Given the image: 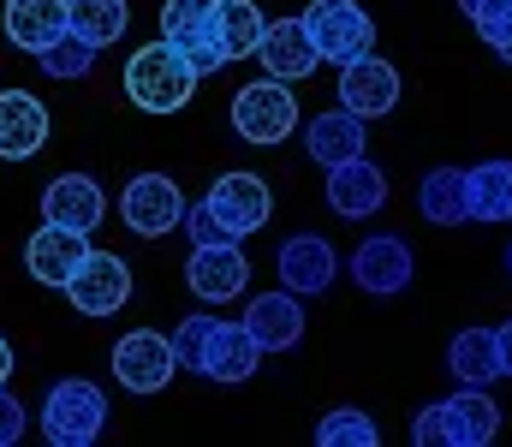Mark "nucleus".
Returning <instances> with one entry per match:
<instances>
[{
  "label": "nucleus",
  "instance_id": "28",
  "mask_svg": "<svg viewBox=\"0 0 512 447\" xmlns=\"http://www.w3.org/2000/svg\"><path fill=\"white\" fill-rule=\"evenodd\" d=\"M268 18L256 0H221V42H227V60H251L256 42H262Z\"/></svg>",
  "mask_w": 512,
  "mask_h": 447
},
{
  "label": "nucleus",
  "instance_id": "29",
  "mask_svg": "<svg viewBox=\"0 0 512 447\" xmlns=\"http://www.w3.org/2000/svg\"><path fill=\"white\" fill-rule=\"evenodd\" d=\"M96 54H102V48H90L84 36H72V30H66L60 42H48V48L36 54V66H42L48 78H60V84H78V78H90Z\"/></svg>",
  "mask_w": 512,
  "mask_h": 447
},
{
  "label": "nucleus",
  "instance_id": "12",
  "mask_svg": "<svg viewBox=\"0 0 512 447\" xmlns=\"http://www.w3.org/2000/svg\"><path fill=\"white\" fill-rule=\"evenodd\" d=\"M84 257H90V233L60 227V221H42V227L30 233V245H24V269H30L42 287H60V293H66V281L84 269Z\"/></svg>",
  "mask_w": 512,
  "mask_h": 447
},
{
  "label": "nucleus",
  "instance_id": "6",
  "mask_svg": "<svg viewBox=\"0 0 512 447\" xmlns=\"http://www.w3.org/2000/svg\"><path fill=\"white\" fill-rule=\"evenodd\" d=\"M233 132L245 144H286L298 132V96L280 78H256L233 96Z\"/></svg>",
  "mask_w": 512,
  "mask_h": 447
},
{
  "label": "nucleus",
  "instance_id": "18",
  "mask_svg": "<svg viewBox=\"0 0 512 447\" xmlns=\"http://www.w3.org/2000/svg\"><path fill=\"white\" fill-rule=\"evenodd\" d=\"M256 60H262L268 78H280V84H298V78H310V72L322 66V54H316L304 18H268V30H262V42H256Z\"/></svg>",
  "mask_w": 512,
  "mask_h": 447
},
{
  "label": "nucleus",
  "instance_id": "36",
  "mask_svg": "<svg viewBox=\"0 0 512 447\" xmlns=\"http://www.w3.org/2000/svg\"><path fill=\"white\" fill-rule=\"evenodd\" d=\"M6 376H12V346H6V334H0V388H6Z\"/></svg>",
  "mask_w": 512,
  "mask_h": 447
},
{
  "label": "nucleus",
  "instance_id": "38",
  "mask_svg": "<svg viewBox=\"0 0 512 447\" xmlns=\"http://www.w3.org/2000/svg\"><path fill=\"white\" fill-rule=\"evenodd\" d=\"M501 60H507V66H512V42H507V48H501Z\"/></svg>",
  "mask_w": 512,
  "mask_h": 447
},
{
  "label": "nucleus",
  "instance_id": "16",
  "mask_svg": "<svg viewBox=\"0 0 512 447\" xmlns=\"http://www.w3.org/2000/svg\"><path fill=\"white\" fill-rule=\"evenodd\" d=\"M209 203L221 209V221L233 227V239L262 233V227H268V215H274V191H268V179H262V173H221V179L209 185Z\"/></svg>",
  "mask_w": 512,
  "mask_h": 447
},
{
  "label": "nucleus",
  "instance_id": "1",
  "mask_svg": "<svg viewBox=\"0 0 512 447\" xmlns=\"http://www.w3.org/2000/svg\"><path fill=\"white\" fill-rule=\"evenodd\" d=\"M495 436H501V406L483 388H459V394H447L411 418L417 447H489Z\"/></svg>",
  "mask_w": 512,
  "mask_h": 447
},
{
  "label": "nucleus",
  "instance_id": "4",
  "mask_svg": "<svg viewBox=\"0 0 512 447\" xmlns=\"http://www.w3.org/2000/svg\"><path fill=\"white\" fill-rule=\"evenodd\" d=\"M161 42H173L197 78L227 66V42H221V0H161Z\"/></svg>",
  "mask_w": 512,
  "mask_h": 447
},
{
  "label": "nucleus",
  "instance_id": "20",
  "mask_svg": "<svg viewBox=\"0 0 512 447\" xmlns=\"http://www.w3.org/2000/svg\"><path fill=\"white\" fill-rule=\"evenodd\" d=\"M48 108L30 90H0V161H30L48 144Z\"/></svg>",
  "mask_w": 512,
  "mask_h": 447
},
{
  "label": "nucleus",
  "instance_id": "32",
  "mask_svg": "<svg viewBox=\"0 0 512 447\" xmlns=\"http://www.w3.org/2000/svg\"><path fill=\"white\" fill-rule=\"evenodd\" d=\"M209 328H215V316H185V322L173 328L179 370H191V376H197V358H203V346H209Z\"/></svg>",
  "mask_w": 512,
  "mask_h": 447
},
{
  "label": "nucleus",
  "instance_id": "22",
  "mask_svg": "<svg viewBox=\"0 0 512 447\" xmlns=\"http://www.w3.org/2000/svg\"><path fill=\"white\" fill-rule=\"evenodd\" d=\"M364 138H370V126H364L352 108H328V114L304 120V149H310L316 167H346V161H358V155H364Z\"/></svg>",
  "mask_w": 512,
  "mask_h": 447
},
{
  "label": "nucleus",
  "instance_id": "34",
  "mask_svg": "<svg viewBox=\"0 0 512 447\" xmlns=\"http://www.w3.org/2000/svg\"><path fill=\"white\" fill-rule=\"evenodd\" d=\"M24 430H30V412L18 406V394L0 388V447H18L24 442Z\"/></svg>",
  "mask_w": 512,
  "mask_h": 447
},
{
  "label": "nucleus",
  "instance_id": "3",
  "mask_svg": "<svg viewBox=\"0 0 512 447\" xmlns=\"http://www.w3.org/2000/svg\"><path fill=\"white\" fill-rule=\"evenodd\" d=\"M36 418H42L48 447H90V442H102V430H108V394L96 382H84V376H66V382H54L42 394Z\"/></svg>",
  "mask_w": 512,
  "mask_h": 447
},
{
  "label": "nucleus",
  "instance_id": "21",
  "mask_svg": "<svg viewBox=\"0 0 512 447\" xmlns=\"http://www.w3.org/2000/svg\"><path fill=\"white\" fill-rule=\"evenodd\" d=\"M239 322L256 334L262 352H292V346L304 340V298L286 293V287H280V293H256Z\"/></svg>",
  "mask_w": 512,
  "mask_h": 447
},
{
  "label": "nucleus",
  "instance_id": "15",
  "mask_svg": "<svg viewBox=\"0 0 512 447\" xmlns=\"http://www.w3.org/2000/svg\"><path fill=\"white\" fill-rule=\"evenodd\" d=\"M352 281L376 298L405 293V287H411V245H405L399 233H370V239L352 251Z\"/></svg>",
  "mask_w": 512,
  "mask_h": 447
},
{
  "label": "nucleus",
  "instance_id": "37",
  "mask_svg": "<svg viewBox=\"0 0 512 447\" xmlns=\"http://www.w3.org/2000/svg\"><path fill=\"white\" fill-rule=\"evenodd\" d=\"M477 6H483V0H459V12H465V18H471V12H477Z\"/></svg>",
  "mask_w": 512,
  "mask_h": 447
},
{
  "label": "nucleus",
  "instance_id": "24",
  "mask_svg": "<svg viewBox=\"0 0 512 447\" xmlns=\"http://www.w3.org/2000/svg\"><path fill=\"white\" fill-rule=\"evenodd\" d=\"M0 30H6V42H12V48L42 54L48 42H60V36H66V0H6Z\"/></svg>",
  "mask_w": 512,
  "mask_h": 447
},
{
  "label": "nucleus",
  "instance_id": "25",
  "mask_svg": "<svg viewBox=\"0 0 512 447\" xmlns=\"http://www.w3.org/2000/svg\"><path fill=\"white\" fill-rule=\"evenodd\" d=\"M447 370L459 376V388H489L495 376H507V370H501V340H495V328H459V334L447 340Z\"/></svg>",
  "mask_w": 512,
  "mask_h": 447
},
{
  "label": "nucleus",
  "instance_id": "7",
  "mask_svg": "<svg viewBox=\"0 0 512 447\" xmlns=\"http://www.w3.org/2000/svg\"><path fill=\"white\" fill-rule=\"evenodd\" d=\"M173 376H179L173 334H161V328H131V334H120V346H114V382L126 394H161Z\"/></svg>",
  "mask_w": 512,
  "mask_h": 447
},
{
  "label": "nucleus",
  "instance_id": "13",
  "mask_svg": "<svg viewBox=\"0 0 512 447\" xmlns=\"http://www.w3.org/2000/svg\"><path fill=\"white\" fill-rule=\"evenodd\" d=\"M256 364H262V346H256L251 328L215 316L209 346H203V358H197V376H203V382H221V388H239V382L256 376Z\"/></svg>",
  "mask_w": 512,
  "mask_h": 447
},
{
  "label": "nucleus",
  "instance_id": "33",
  "mask_svg": "<svg viewBox=\"0 0 512 447\" xmlns=\"http://www.w3.org/2000/svg\"><path fill=\"white\" fill-rule=\"evenodd\" d=\"M471 24H477V36L501 54V48L512 42V0H483V6L471 12Z\"/></svg>",
  "mask_w": 512,
  "mask_h": 447
},
{
  "label": "nucleus",
  "instance_id": "2",
  "mask_svg": "<svg viewBox=\"0 0 512 447\" xmlns=\"http://www.w3.org/2000/svg\"><path fill=\"white\" fill-rule=\"evenodd\" d=\"M126 96L143 114H179L197 96V66L173 42H143L126 60Z\"/></svg>",
  "mask_w": 512,
  "mask_h": 447
},
{
  "label": "nucleus",
  "instance_id": "19",
  "mask_svg": "<svg viewBox=\"0 0 512 447\" xmlns=\"http://www.w3.org/2000/svg\"><path fill=\"white\" fill-rule=\"evenodd\" d=\"M102 215H108V191H102L90 173H60V179H48V191H42V221L96 233Z\"/></svg>",
  "mask_w": 512,
  "mask_h": 447
},
{
  "label": "nucleus",
  "instance_id": "31",
  "mask_svg": "<svg viewBox=\"0 0 512 447\" xmlns=\"http://www.w3.org/2000/svg\"><path fill=\"white\" fill-rule=\"evenodd\" d=\"M185 233H191V245H227L233 239V227L221 221V209L203 197V203H185Z\"/></svg>",
  "mask_w": 512,
  "mask_h": 447
},
{
  "label": "nucleus",
  "instance_id": "5",
  "mask_svg": "<svg viewBox=\"0 0 512 447\" xmlns=\"http://www.w3.org/2000/svg\"><path fill=\"white\" fill-rule=\"evenodd\" d=\"M304 30H310L316 54L334 60V66L376 54V24H370V12L358 0H310L304 6Z\"/></svg>",
  "mask_w": 512,
  "mask_h": 447
},
{
  "label": "nucleus",
  "instance_id": "14",
  "mask_svg": "<svg viewBox=\"0 0 512 447\" xmlns=\"http://www.w3.org/2000/svg\"><path fill=\"white\" fill-rule=\"evenodd\" d=\"M340 108H352L358 120H387L399 108V72L376 54L346 60L340 66Z\"/></svg>",
  "mask_w": 512,
  "mask_h": 447
},
{
  "label": "nucleus",
  "instance_id": "11",
  "mask_svg": "<svg viewBox=\"0 0 512 447\" xmlns=\"http://www.w3.org/2000/svg\"><path fill=\"white\" fill-rule=\"evenodd\" d=\"M274 269H280V287L298 298H316L334 287L340 275V251L322 239V233H292L280 251H274Z\"/></svg>",
  "mask_w": 512,
  "mask_h": 447
},
{
  "label": "nucleus",
  "instance_id": "27",
  "mask_svg": "<svg viewBox=\"0 0 512 447\" xmlns=\"http://www.w3.org/2000/svg\"><path fill=\"white\" fill-rule=\"evenodd\" d=\"M471 221H512V161H477L471 167Z\"/></svg>",
  "mask_w": 512,
  "mask_h": 447
},
{
  "label": "nucleus",
  "instance_id": "8",
  "mask_svg": "<svg viewBox=\"0 0 512 447\" xmlns=\"http://www.w3.org/2000/svg\"><path fill=\"white\" fill-rule=\"evenodd\" d=\"M120 215L137 239H167L173 227H185V191L167 173H137L120 191Z\"/></svg>",
  "mask_w": 512,
  "mask_h": 447
},
{
  "label": "nucleus",
  "instance_id": "30",
  "mask_svg": "<svg viewBox=\"0 0 512 447\" xmlns=\"http://www.w3.org/2000/svg\"><path fill=\"white\" fill-rule=\"evenodd\" d=\"M376 442H382V430H376V418L358 412V406H340V412H328V418L316 424V447H376Z\"/></svg>",
  "mask_w": 512,
  "mask_h": 447
},
{
  "label": "nucleus",
  "instance_id": "17",
  "mask_svg": "<svg viewBox=\"0 0 512 447\" xmlns=\"http://www.w3.org/2000/svg\"><path fill=\"white\" fill-rule=\"evenodd\" d=\"M382 203H387V173L370 155H358L346 167H328V209L340 221H370V215H382Z\"/></svg>",
  "mask_w": 512,
  "mask_h": 447
},
{
  "label": "nucleus",
  "instance_id": "35",
  "mask_svg": "<svg viewBox=\"0 0 512 447\" xmlns=\"http://www.w3.org/2000/svg\"><path fill=\"white\" fill-rule=\"evenodd\" d=\"M495 340H501V370L512 376V316L501 322V328H495Z\"/></svg>",
  "mask_w": 512,
  "mask_h": 447
},
{
  "label": "nucleus",
  "instance_id": "23",
  "mask_svg": "<svg viewBox=\"0 0 512 447\" xmlns=\"http://www.w3.org/2000/svg\"><path fill=\"white\" fill-rule=\"evenodd\" d=\"M417 209L429 227H465L471 221V167H429L417 185Z\"/></svg>",
  "mask_w": 512,
  "mask_h": 447
},
{
  "label": "nucleus",
  "instance_id": "10",
  "mask_svg": "<svg viewBox=\"0 0 512 447\" xmlns=\"http://www.w3.org/2000/svg\"><path fill=\"white\" fill-rule=\"evenodd\" d=\"M66 298L78 304V316H120L131 298V263L114 251H90L84 269L66 281Z\"/></svg>",
  "mask_w": 512,
  "mask_h": 447
},
{
  "label": "nucleus",
  "instance_id": "39",
  "mask_svg": "<svg viewBox=\"0 0 512 447\" xmlns=\"http://www.w3.org/2000/svg\"><path fill=\"white\" fill-rule=\"evenodd\" d=\"M507 269H512V245H507Z\"/></svg>",
  "mask_w": 512,
  "mask_h": 447
},
{
  "label": "nucleus",
  "instance_id": "26",
  "mask_svg": "<svg viewBox=\"0 0 512 447\" xmlns=\"http://www.w3.org/2000/svg\"><path fill=\"white\" fill-rule=\"evenodd\" d=\"M131 24L126 0H66V30L84 36L90 48H114Z\"/></svg>",
  "mask_w": 512,
  "mask_h": 447
},
{
  "label": "nucleus",
  "instance_id": "9",
  "mask_svg": "<svg viewBox=\"0 0 512 447\" xmlns=\"http://www.w3.org/2000/svg\"><path fill=\"white\" fill-rule=\"evenodd\" d=\"M185 287L203 298V304H233V298L251 287V257L239 251V239H227V245H191Z\"/></svg>",
  "mask_w": 512,
  "mask_h": 447
}]
</instances>
